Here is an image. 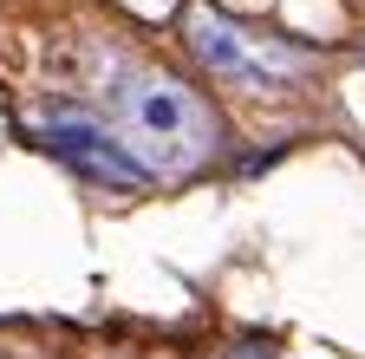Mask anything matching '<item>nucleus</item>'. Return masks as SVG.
Here are the masks:
<instances>
[{
	"instance_id": "nucleus-2",
	"label": "nucleus",
	"mask_w": 365,
	"mask_h": 359,
	"mask_svg": "<svg viewBox=\"0 0 365 359\" xmlns=\"http://www.w3.org/2000/svg\"><path fill=\"white\" fill-rule=\"evenodd\" d=\"M182 46L196 53V66L222 85H242V92H294L313 72V59L300 46H287L281 33H255L242 20H228L215 7H190L182 14Z\"/></svg>"
},
{
	"instance_id": "nucleus-4",
	"label": "nucleus",
	"mask_w": 365,
	"mask_h": 359,
	"mask_svg": "<svg viewBox=\"0 0 365 359\" xmlns=\"http://www.w3.org/2000/svg\"><path fill=\"white\" fill-rule=\"evenodd\" d=\"M222 359H274V353H267V346H255V340H235Z\"/></svg>"
},
{
	"instance_id": "nucleus-3",
	"label": "nucleus",
	"mask_w": 365,
	"mask_h": 359,
	"mask_svg": "<svg viewBox=\"0 0 365 359\" xmlns=\"http://www.w3.org/2000/svg\"><path fill=\"white\" fill-rule=\"evenodd\" d=\"M39 144L53 151L72 176H85V183H98V190L137 196V190L157 183V176L144 170V157L124 144V131L105 124V118H91V111H46L39 118Z\"/></svg>"
},
{
	"instance_id": "nucleus-1",
	"label": "nucleus",
	"mask_w": 365,
	"mask_h": 359,
	"mask_svg": "<svg viewBox=\"0 0 365 359\" xmlns=\"http://www.w3.org/2000/svg\"><path fill=\"white\" fill-rule=\"evenodd\" d=\"M111 118L150 176H196L222 151V118L209 98L163 66H124L111 79Z\"/></svg>"
}]
</instances>
